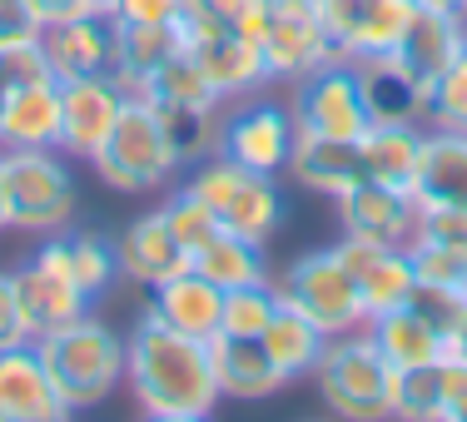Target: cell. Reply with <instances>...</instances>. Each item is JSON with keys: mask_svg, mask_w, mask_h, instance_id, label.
Instances as JSON below:
<instances>
[{"mask_svg": "<svg viewBox=\"0 0 467 422\" xmlns=\"http://www.w3.org/2000/svg\"><path fill=\"white\" fill-rule=\"evenodd\" d=\"M125 387L154 422H204L224 403L209 343L170 328L154 308L125 333Z\"/></svg>", "mask_w": 467, "mask_h": 422, "instance_id": "6da1fadb", "label": "cell"}, {"mask_svg": "<svg viewBox=\"0 0 467 422\" xmlns=\"http://www.w3.org/2000/svg\"><path fill=\"white\" fill-rule=\"evenodd\" d=\"M36 353L70 413L109 403L125 387V333H115V324H105L95 308L65 328L40 333Z\"/></svg>", "mask_w": 467, "mask_h": 422, "instance_id": "7a4b0ae2", "label": "cell"}, {"mask_svg": "<svg viewBox=\"0 0 467 422\" xmlns=\"http://www.w3.org/2000/svg\"><path fill=\"white\" fill-rule=\"evenodd\" d=\"M90 164H95L99 184L115 189V194H130V199L164 194L174 184V174L184 170L180 154L170 149V135H164L150 95H125V105L115 115V129L105 135V144H99V154Z\"/></svg>", "mask_w": 467, "mask_h": 422, "instance_id": "3957f363", "label": "cell"}, {"mask_svg": "<svg viewBox=\"0 0 467 422\" xmlns=\"http://www.w3.org/2000/svg\"><path fill=\"white\" fill-rule=\"evenodd\" d=\"M318 403L343 422H388L393 417V363L378 353L368 324L333 333L324 343V358L314 363Z\"/></svg>", "mask_w": 467, "mask_h": 422, "instance_id": "277c9868", "label": "cell"}, {"mask_svg": "<svg viewBox=\"0 0 467 422\" xmlns=\"http://www.w3.org/2000/svg\"><path fill=\"white\" fill-rule=\"evenodd\" d=\"M5 170V199H10V234L50 239L75 229L80 189L60 149H0Z\"/></svg>", "mask_w": 467, "mask_h": 422, "instance_id": "5b68a950", "label": "cell"}, {"mask_svg": "<svg viewBox=\"0 0 467 422\" xmlns=\"http://www.w3.org/2000/svg\"><path fill=\"white\" fill-rule=\"evenodd\" d=\"M184 184L194 189L209 209H214L219 224H224L229 234H239V239H249V243H264V249L274 243V234H279L284 219H288L279 174L244 170V164L224 160V154L194 164V174H189Z\"/></svg>", "mask_w": 467, "mask_h": 422, "instance_id": "8992f818", "label": "cell"}, {"mask_svg": "<svg viewBox=\"0 0 467 422\" xmlns=\"http://www.w3.org/2000/svg\"><path fill=\"white\" fill-rule=\"evenodd\" d=\"M274 293H279L284 308L304 314L308 324H318L333 338V333H348V328H363L368 324V308H363V293H358V279L353 269L343 263V253L333 249H308L288 263L284 273H274Z\"/></svg>", "mask_w": 467, "mask_h": 422, "instance_id": "52a82bcc", "label": "cell"}, {"mask_svg": "<svg viewBox=\"0 0 467 422\" xmlns=\"http://www.w3.org/2000/svg\"><path fill=\"white\" fill-rule=\"evenodd\" d=\"M16 273V293H20V314H26V328H30V343L50 328H65L75 318L90 314V293L75 283V269H70V229L65 234H50L36 243Z\"/></svg>", "mask_w": 467, "mask_h": 422, "instance_id": "ba28073f", "label": "cell"}, {"mask_svg": "<svg viewBox=\"0 0 467 422\" xmlns=\"http://www.w3.org/2000/svg\"><path fill=\"white\" fill-rule=\"evenodd\" d=\"M259 50H264L269 85H298L318 65L338 60L314 0H269V15H264V30H259Z\"/></svg>", "mask_w": 467, "mask_h": 422, "instance_id": "9c48e42d", "label": "cell"}, {"mask_svg": "<svg viewBox=\"0 0 467 422\" xmlns=\"http://www.w3.org/2000/svg\"><path fill=\"white\" fill-rule=\"evenodd\" d=\"M298 125H294V109L284 99L269 95H249V99H234L224 109V139H219V154L244 170H259V174H284L288 170V154H294Z\"/></svg>", "mask_w": 467, "mask_h": 422, "instance_id": "30bf717a", "label": "cell"}, {"mask_svg": "<svg viewBox=\"0 0 467 422\" xmlns=\"http://www.w3.org/2000/svg\"><path fill=\"white\" fill-rule=\"evenodd\" d=\"M288 109H294L298 135L358 139L363 129L373 125L348 60H328V65H318L314 75H304V80L294 85V99H288Z\"/></svg>", "mask_w": 467, "mask_h": 422, "instance_id": "8fae6325", "label": "cell"}, {"mask_svg": "<svg viewBox=\"0 0 467 422\" xmlns=\"http://www.w3.org/2000/svg\"><path fill=\"white\" fill-rule=\"evenodd\" d=\"M125 85L115 75H85V80L60 85V154L75 164H90L105 135L115 129V115L125 105Z\"/></svg>", "mask_w": 467, "mask_h": 422, "instance_id": "7c38bea8", "label": "cell"}, {"mask_svg": "<svg viewBox=\"0 0 467 422\" xmlns=\"http://www.w3.org/2000/svg\"><path fill=\"white\" fill-rule=\"evenodd\" d=\"M324 30L338 50V60H363V55H388L403 36L413 0H314Z\"/></svg>", "mask_w": 467, "mask_h": 422, "instance_id": "4fadbf2b", "label": "cell"}, {"mask_svg": "<svg viewBox=\"0 0 467 422\" xmlns=\"http://www.w3.org/2000/svg\"><path fill=\"white\" fill-rule=\"evenodd\" d=\"M333 204H338V229L348 239L378 243V249H408L418 234V199L408 189H383L363 180Z\"/></svg>", "mask_w": 467, "mask_h": 422, "instance_id": "5bb4252c", "label": "cell"}, {"mask_svg": "<svg viewBox=\"0 0 467 422\" xmlns=\"http://www.w3.org/2000/svg\"><path fill=\"white\" fill-rule=\"evenodd\" d=\"M115 263H119V279H125V283L160 288L164 279L184 273L194 259H189V249H184L180 239H174V229H170V219H164V209L154 204L150 214L130 219V224L115 234Z\"/></svg>", "mask_w": 467, "mask_h": 422, "instance_id": "9a60e30c", "label": "cell"}, {"mask_svg": "<svg viewBox=\"0 0 467 422\" xmlns=\"http://www.w3.org/2000/svg\"><path fill=\"white\" fill-rule=\"evenodd\" d=\"M348 65L373 125H428V85L393 50L363 55V60H348Z\"/></svg>", "mask_w": 467, "mask_h": 422, "instance_id": "2e32d148", "label": "cell"}, {"mask_svg": "<svg viewBox=\"0 0 467 422\" xmlns=\"http://www.w3.org/2000/svg\"><path fill=\"white\" fill-rule=\"evenodd\" d=\"M333 249L343 253V263H348L353 279H358V293H363L368 318L393 314V308H408V304H413L418 273H413L408 249H378V243H363V239H348V234L333 243Z\"/></svg>", "mask_w": 467, "mask_h": 422, "instance_id": "e0dca14e", "label": "cell"}, {"mask_svg": "<svg viewBox=\"0 0 467 422\" xmlns=\"http://www.w3.org/2000/svg\"><path fill=\"white\" fill-rule=\"evenodd\" d=\"M462 50H467V15L432 10V5H418V0H413V15H408V26H403V36H398L393 55L418 75L422 85H428V95H432V85L442 80V70H448Z\"/></svg>", "mask_w": 467, "mask_h": 422, "instance_id": "ac0fdd59", "label": "cell"}, {"mask_svg": "<svg viewBox=\"0 0 467 422\" xmlns=\"http://www.w3.org/2000/svg\"><path fill=\"white\" fill-rule=\"evenodd\" d=\"M109 36H115V20L109 15H70L40 26V55H46V70L55 80H85V75H105L109 70Z\"/></svg>", "mask_w": 467, "mask_h": 422, "instance_id": "d6986e66", "label": "cell"}, {"mask_svg": "<svg viewBox=\"0 0 467 422\" xmlns=\"http://www.w3.org/2000/svg\"><path fill=\"white\" fill-rule=\"evenodd\" d=\"M70 407L55 393L36 343L0 353V422H65Z\"/></svg>", "mask_w": 467, "mask_h": 422, "instance_id": "ffe728a7", "label": "cell"}, {"mask_svg": "<svg viewBox=\"0 0 467 422\" xmlns=\"http://www.w3.org/2000/svg\"><path fill=\"white\" fill-rule=\"evenodd\" d=\"M194 55V65L204 70V80L214 85V95L234 105V99H249L269 85V70H264V50L259 40L239 36V30H214V36L184 46Z\"/></svg>", "mask_w": 467, "mask_h": 422, "instance_id": "44dd1931", "label": "cell"}, {"mask_svg": "<svg viewBox=\"0 0 467 422\" xmlns=\"http://www.w3.org/2000/svg\"><path fill=\"white\" fill-rule=\"evenodd\" d=\"M184 50L174 26H150V20H115L109 36V75L125 85L130 95H150L160 70Z\"/></svg>", "mask_w": 467, "mask_h": 422, "instance_id": "7402d4cb", "label": "cell"}, {"mask_svg": "<svg viewBox=\"0 0 467 422\" xmlns=\"http://www.w3.org/2000/svg\"><path fill=\"white\" fill-rule=\"evenodd\" d=\"M0 149H60V80L40 75L0 105Z\"/></svg>", "mask_w": 467, "mask_h": 422, "instance_id": "603a6c76", "label": "cell"}, {"mask_svg": "<svg viewBox=\"0 0 467 422\" xmlns=\"http://www.w3.org/2000/svg\"><path fill=\"white\" fill-rule=\"evenodd\" d=\"M288 180L304 194L318 199H343L348 189L363 184V160H358V139H324V135H298L294 154H288Z\"/></svg>", "mask_w": 467, "mask_h": 422, "instance_id": "cb8c5ba5", "label": "cell"}, {"mask_svg": "<svg viewBox=\"0 0 467 422\" xmlns=\"http://www.w3.org/2000/svg\"><path fill=\"white\" fill-rule=\"evenodd\" d=\"M150 308L170 328H180L199 343H214L219 328H224V288L209 283L194 263L184 273H174V279H164L160 288H150Z\"/></svg>", "mask_w": 467, "mask_h": 422, "instance_id": "d4e9b609", "label": "cell"}, {"mask_svg": "<svg viewBox=\"0 0 467 422\" xmlns=\"http://www.w3.org/2000/svg\"><path fill=\"white\" fill-rule=\"evenodd\" d=\"M209 358H214V377H219L224 403H264L279 387H288L259 338H229V333H219L209 343Z\"/></svg>", "mask_w": 467, "mask_h": 422, "instance_id": "484cf974", "label": "cell"}, {"mask_svg": "<svg viewBox=\"0 0 467 422\" xmlns=\"http://www.w3.org/2000/svg\"><path fill=\"white\" fill-rule=\"evenodd\" d=\"M418 204H462L467 209V135L458 129H422L418 149Z\"/></svg>", "mask_w": 467, "mask_h": 422, "instance_id": "4316f807", "label": "cell"}, {"mask_svg": "<svg viewBox=\"0 0 467 422\" xmlns=\"http://www.w3.org/2000/svg\"><path fill=\"white\" fill-rule=\"evenodd\" d=\"M368 333H373L378 353H383V358L393 363L398 373H403V368H428V363H442V358H448L442 328L432 324V318L422 314L418 304L368 318Z\"/></svg>", "mask_w": 467, "mask_h": 422, "instance_id": "83f0119b", "label": "cell"}, {"mask_svg": "<svg viewBox=\"0 0 467 422\" xmlns=\"http://www.w3.org/2000/svg\"><path fill=\"white\" fill-rule=\"evenodd\" d=\"M418 149H422V125H368L358 135L363 180L383 184V189H408V194H413Z\"/></svg>", "mask_w": 467, "mask_h": 422, "instance_id": "f1b7e54d", "label": "cell"}, {"mask_svg": "<svg viewBox=\"0 0 467 422\" xmlns=\"http://www.w3.org/2000/svg\"><path fill=\"white\" fill-rule=\"evenodd\" d=\"M154 115H160L164 135H170V149L180 154L184 170L214 160L219 154V139H224V109L229 105H189V99H154Z\"/></svg>", "mask_w": 467, "mask_h": 422, "instance_id": "f546056e", "label": "cell"}, {"mask_svg": "<svg viewBox=\"0 0 467 422\" xmlns=\"http://www.w3.org/2000/svg\"><path fill=\"white\" fill-rule=\"evenodd\" d=\"M264 353H269V363L284 373V383H294V377H314V363L324 358V343L328 333L318 324H308L304 314H294V308L279 304V314L269 318V328L259 333Z\"/></svg>", "mask_w": 467, "mask_h": 422, "instance_id": "4dcf8cb0", "label": "cell"}, {"mask_svg": "<svg viewBox=\"0 0 467 422\" xmlns=\"http://www.w3.org/2000/svg\"><path fill=\"white\" fill-rule=\"evenodd\" d=\"M194 269L204 273L209 283H219L229 293V288H249V283H269V253H264V243H249L239 234H219L214 243H204V249L194 253Z\"/></svg>", "mask_w": 467, "mask_h": 422, "instance_id": "1f68e13d", "label": "cell"}, {"mask_svg": "<svg viewBox=\"0 0 467 422\" xmlns=\"http://www.w3.org/2000/svg\"><path fill=\"white\" fill-rule=\"evenodd\" d=\"M70 269L75 283L95 298H105L119 279V263H115V239L99 234V229H70Z\"/></svg>", "mask_w": 467, "mask_h": 422, "instance_id": "d6a6232c", "label": "cell"}, {"mask_svg": "<svg viewBox=\"0 0 467 422\" xmlns=\"http://www.w3.org/2000/svg\"><path fill=\"white\" fill-rule=\"evenodd\" d=\"M393 417L403 422H442V377H438V363L428 368H393Z\"/></svg>", "mask_w": 467, "mask_h": 422, "instance_id": "836d02e7", "label": "cell"}, {"mask_svg": "<svg viewBox=\"0 0 467 422\" xmlns=\"http://www.w3.org/2000/svg\"><path fill=\"white\" fill-rule=\"evenodd\" d=\"M164 219H170V229H174V239L189 249V259H194L204 243H214L219 234H224V224H219V214L204 204V199L194 194L189 184H180V189H170V199H164Z\"/></svg>", "mask_w": 467, "mask_h": 422, "instance_id": "e575fe53", "label": "cell"}, {"mask_svg": "<svg viewBox=\"0 0 467 422\" xmlns=\"http://www.w3.org/2000/svg\"><path fill=\"white\" fill-rule=\"evenodd\" d=\"M274 314H279V293H274V283L229 288L224 293V328L219 333H229V338H259Z\"/></svg>", "mask_w": 467, "mask_h": 422, "instance_id": "d590c367", "label": "cell"}, {"mask_svg": "<svg viewBox=\"0 0 467 422\" xmlns=\"http://www.w3.org/2000/svg\"><path fill=\"white\" fill-rule=\"evenodd\" d=\"M428 125L432 129H458L467 135V50L442 70V80L428 95Z\"/></svg>", "mask_w": 467, "mask_h": 422, "instance_id": "8d00e7d4", "label": "cell"}, {"mask_svg": "<svg viewBox=\"0 0 467 422\" xmlns=\"http://www.w3.org/2000/svg\"><path fill=\"white\" fill-rule=\"evenodd\" d=\"M154 99H189V105H224V99L214 95V85L204 80V70L194 65V55L180 50L170 65L160 70V80L150 85Z\"/></svg>", "mask_w": 467, "mask_h": 422, "instance_id": "74e56055", "label": "cell"}, {"mask_svg": "<svg viewBox=\"0 0 467 422\" xmlns=\"http://www.w3.org/2000/svg\"><path fill=\"white\" fill-rule=\"evenodd\" d=\"M408 259H413L418 288H467V259L458 249H442V243H408Z\"/></svg>", "mask_w": 467, "mask_h": 422, "instance_id": "f35d334b", "label": "cell"}, {"mask_svg": "<svg viewBox=\"0 0 467 422\" xmlns=\"http://www.w3.org/2000/svg\"><path fill=\"white\" fill-rule=\"evenodd\" d=\"M422 243H442V249H467V209L462 204H418V234Z\"/></svg>", "mask_w": 467, "mask_h": 422, "instance_id": "ab89813d", "label": "cell"}, {"mask_svg": "<svg viewBox=\"0 0 467 422\" xmlns=\"http://www.w3.org/2000/svg\"><path fill=\"white\" fill-rule=\"evenodd\" d=\"M20 343H30V328H26V314H20L16 273L0 269V353H5V348H20Z\"/></svg>", "mask_w": 467, "mask_h": 422, "instance_id": "60d3db41", "label": "cell"}, {"mask_svg": "<svg viewBox=\"0 0 467 422\" xmlns=\"http://www.w3.org/2000/svg\"><path fill=\"white\" fill-rule=\"evenodd\" d=\"M442 422H467V358H442Z\"/></svg>", "mask_w": 467, "mask_h": 422, "instance_id": "b9f144b4", "label": "cell"}, {"mask_svg": "<svg viewBox=\"0 0 467 422\" xmlns=\"http://www.w3.org/2000/svg\"><path fill=\"white\" fill-rule=\"evenodd\" d=\"M26 40H40V20L26 0H0V50L26 46Z\"/></svg>", "mask_w": 467, "mask_h": 422, "instance_id": "7bdbcfd3", "label": "cell"}, {"mask_svg": "<svg viewBox=\"0 0 467 422\" xmlns=\"http://www.w3.org/2000/svg\"><path fill=\"white\" fill-rule=\"evenodd\" d=\"M180 0H115L109 20H150V26H174Z\"/></svg>", "mask_w": 467, "mask_h": 422, "instance_id": "ee69618b", "label": "cell"}, {"mask_svg": "<svg viewBox=\"0 0 467 422\" xmlns=\"http://www.w3.org/2000/svg\"><path fill=\"white\" fill-rule=\"evenodd\" d=\"M30 10H36L40 26H55V20H70V15H85L90 10V0H26ZM99 15V10H95Z\"/></svg>", "mask_w": 467, "mask_h": 422, "instance_id": "f6af8a7d", "label": "cell"}, {"mask_svg": "<svg viewBox=\"0 0 467 422\" xmlns=\"http://www.w3.org/2000/svg\"><path fill=\"white\" fill-rule=\"evenodd\" d=\"M418 5H432V10H452V15H467V0H418Z\"/></svg>", "mask_w": 467, "mask_h": 422, "instance_id": "bcb514c9", "label": "cell"}, {"mask_svg": "<svg viewBox=\"0 0 467 422\" xmlns=\"http://www.w3.org/2000/svg\"><path fill=\"white\" fill-rule=\"evenodd\" d=\"M10 229V199H5V170H0V234Z\"/></svg>", "mask_w": 467, "mask_h": 422, "instance_id": "7dc6e473", "label": "cell"}, {"mask_svg": "<svg viewBox=\"0 0 467 422\" xmlns=\"http://www.w3.org/2000/svg\"><path fill=\"white\" fill-rule=\"evenodd\" d=\"M90 10H99V15H109V10H115V0H90Z\"/></svg>", "mask_w": 467, "mask_h": 422, "instance_id": "c3c4849f", "label": "cell"}, {"mask_svg": "<svg viewBox=\"0 0 467 422\" xmlns=\"http://www.w3.org/2000/svg\"><path fill=\"white\" fill-rule=\"evenodd\" d=\"M462 259H467V249H462Z\"/></svg>", "mask_w": 467, "mask_h": 422, "instance_id": "681fc988", "label": "cell"}]
</instances>
